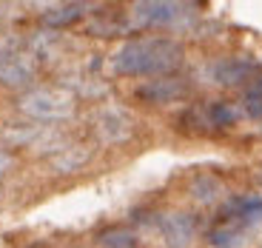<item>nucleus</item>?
Instances as JSON below:
<instances>
[{
    "instance_id": "3",
    "label": "nucleus",
    "mask_w": 262,
    "mask_h": 248,
    "mask_svg": "<svg viewBox=\"0 0 262 248\" xmlns=\"http://www.w3.org/2000/svg\"><path fill=\"white\" fill-rule=\"evenodd\" d=\"M94 137L103 146H120L134 137V117L123 106H103L94 114Z\"/></svg>"
},
{
    "instance_id": "15",
    "label": "nucleus",
    "mask_w": 262,
    "mask_h": 248,
    "mask_svg": "<svg viewBox=\"0 0 262 248\" xmlns=\"http://www.w3.org/2000/svg\"><path fill=\"white\" fill-rule=\"evenodd\" d=\"M97 242L103 248H137V234L128 231V229H123V225H114V229L100 231Z\"/></svg>"
},
{
    "instance_id": "2",
    "label": "nucleus",
    "mask_w": 262,
    "mask_h": 248,
    "mask_svg": "<svg viewBox=\"0 0 262 248\" xmlns=\"http://www.w3.org/2000/svg\"><path fill=\"white\" fill-rule=\"evenodd\" d=\"M17 109L29 120H37V123H66L77 111V97L69 89L40 86V89H29L17 100Z\"/></svg>"
},
{
    "instance_id": "12",
    "label": "nucleus",
    "mask_w": 262,
    "mask_h": 248,
    "mask_svg": "<svg viewBox=\"0 0 262 248\" xmlns=\"http://www.w3.org/2000/svg\"><path fill=\"white\" fill-rule=\"evenodd\" d=\"M89 160H92V151L85 149V146L66 143L57 154H52V169L57 171V174H74V171H80Z\"/></svg>"
},
{
    "instance_id": "8",
    "label": "nucleus",
    "mask_w": 262,
    "mask_h": 248,
    "mask_svg": "<svg viewBox=\"0 0 262 248\" xmlns=\"http://www.w3.org/2000/svg\"><path fill=\"white\" fill-rule=\"evenodd\" d=\"M220 222H231L234 229L245 231L256 222H262V194H236L220 211Z\"/></svg>"
},
{
    "instance_id": "7",
    "label": "nucleus",
    "mask_w": 262,
    "mask_h": 248,
    "mask_svg": "<svg viewBox=\"0 0 262 248\" xmlns=\"http://www.w3.org/2000/svg\"><path fill=\"white\" fill-rule=\"evenodd\" d=\"M259 72H262L259 63L251 57H223V60H216V63H211V80L216 86H225V89L248 86Z\"/></svg>"
},
{
    "instance_id": "14",
    "label": "nucleus",
    "mask_w": 262,
    "mask_h": 248,
    "mask_svg": "<svg viewBox=\"0 0 262 248\" xmlns=\"http://www.w3.org/2000/svg\"><path fill=\"white\" fill-rule=\"evenodd\" d=\"M239 109H243V114H248L251 120H262V72L245 86V94H243Z\"/></svg>"
},
{
    "instance_id": "1",
    "label": "nucleus",
    "mask_w": 262,
    "mask_h": 248,
    "mask_svg": "<svg viewBox=\"0 0 262 248\" xmlns=\"http://www.w3.org/2000/svg\"><path fill=\"white\" fill-rule=\"evenodd\" d=\"M185 60L183 43L174 37H134L112 54V69L123 77H165Z\"/></svg>"
},
{
    "instance_id": "9",
    "label": "nucleus",
    "mask_w": 262,
    "mask_h": 248,
    "mask_svg": "<svg viewBox=\"0 0 262 248\" xmlns=\"http://www.w3.org/2000/svg\"><path fill=\"white\" fill-rule=\"evenodd\" d=\"M154 222H157L160 234L165 237L168 248H188L196 240V220L191 214L168 211V214H160Z\"/></svg>"
},
{
    "instance_id": "16",
    "label": "nucleus",
    "mask_w": 262,
    "mask_h": 248,
    "mask_svg": "<svg viewBox=\"0 0 262 248\" xmlns=\"http://www.w3.org/2000/svg\"><path fill=\"white\" fill-rule=\"evenodd\" d=\"M239 237H243V231L234 229L231 222H216L214 229L208 231V242L214 248H236L239 245Z\"/></svg>"
},
{
    "instance_id": "4",
    "label": "nucleus",
    "mask_w": 262,
    "mask_h": 248,
    "mask_svg": "<svg viewBox=\"0 0 262 248\" xmlns=\"http://www.w3.org/2000/svg\"><path fill=\"white\" fill-rule=\"evenodd\" d=\"M188 3H174V0H140L131 6V26L137 29H154V26H174L183 20Z\"/></svg>"
},
{
    "instance_id": "17",
    "label": "nucleus",
    "mask_w": 262,
    "mask_h": 248,
    "mask_svg": "<svg viewBox=\"0 0 262 248\" xmlns=\"http://www.w3.org/2000/svg\"><path fill=\"white\" fill-rule=\"evenodd\" d=\"M12 166H14L12 154H9L6 149H0V177H6L9 171H12Z\"/></svg>"
},
{
    "instance_id": "18",
    "label": "nucleus",
    "mask_w": 262,
    "mask_h": 248,
    "mask_svg": "<svg viewBox=\"0 0 262 248\" xmlns=\"http://www.w3.org/2000/svg\"><path fill=\"white\" fill-rule=\"evenodd\" d=\"M256 185H259V191H262V171L256 174Z\"/></svg>"
},
{
    "instance_id": "5",
    "label": "nucleus",
    "mask_w": 262,
    "mask_h": 248,
    "mask_svg": "<svg viewBox=\"0 0 262 248\" xmlns=\"http://www.w3.org/2000/svg\"><path fill=\"white\" fill-rule=\"evenodd\" d=\"M191 94V83L177 74H165V77H151L134 89V97L145 106H168Z\"/></svg>"
},
{
    "instance_id": "11",
    "label": "nucleus",
    "mask_w": 262,
    "mask_h": 248,
    "mask_svg": "<svg viewBox=\"0 0 262 248\" xmlns=\"http://www.w3.org/2000/svg\"><path fill=\"white\" fill-rule=\"evenodd\" d=\"M188 191L200 205H214V202H220L225 197V183L214 174V171H200V174L191 180Z\"/></svg>"
},
{
    "instance_id": "6",
    "label": "nucleus",
    "mask_w": 262,
    "mask_h": 248,
    "mask_svg": "<svg viewBox=\"0 0 262 248\" xmlns=\"http://www.w3.org/2000/svg\"><path fill=\"white\" fill-rule=\"evenodd\" d=\"M34 74H37L34 54L20 52V49H0V86L20 89L32 83Z\"/></svg>"
},
{
    "instance_id": "13",
    "label": "nucleus",
    "mask_w": 262,
    "mask_h": 248,
    "mask_svg": "<svg viewBox=\"0 0 262 248\" xmlns=\"http://www.w3.org/2000/svg\"><path fill=\"white\" fill-rule=\"evenodd\" d=\"M83 12H85L83 3H60V6H52L43 14V23L52 29H66V26H72V23H77L83 17Z\"/></svg>"
},
{
    "instance_id": "10",
    "label": "nucleus",
    "mask_w": 262,
    "mask_h": 248,
    "mask_svg": "<svg viewBox=\"0 0 262 248\" xmlns=\"http://www.w3.org/2000/svg\"><path fill=\"white\" fill-rule=\"evenodd\" d=\"M203 109V120H205V129L211 131H225L231 126H236V120L243 117V109L228 100H211V103L200 106Z\"/></svg>"
}]
</instances>
